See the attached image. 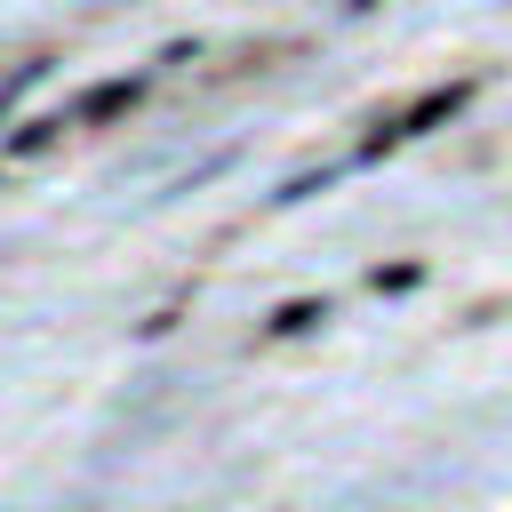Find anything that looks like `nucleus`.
I'll use <instances>...</instances> for the list:
<instances>
[{
	"label": "nucleus",
	"mask_w": 512,
	"mask_h": 512,
	"mask_svg": "<svg viewBox=\"0 0 512 512\" xmlns=\"http://www.w3.org/2000/svg\"><path fill=\"white\" fill-rule=\"evenodd\" d=\"M472 88H480V80H448V88H432L424 104H408L400 120H384V128L368 136V160H376V152H392V144H408V136H424L432 120H448V112H464V104H472Z\"/></svg>",
	"instance_id": "f257e3e1"
},
{
	"label": "nucleus",
	"mask_w": 512,
	"mask_h": 512,
	"mask_svg": "<svg viewBox=\"0 0 512 512\" xmlns=\"http://www.w3.org/2000/svg\"><path fill=\"white\" fill-rule=\"evenodd\" d=\"M56 128H64V120H24V136H16L8 152H40V144H56Z\"/></svg>",
	"instance_id": "7ed1b4c3"
},
{
	"label": "nucleus",
	"mask_w": 512,
	"mask_h": 512,
	"mask_svg": "<svg viewBox=\"0 0 512 512\" xmlns=\"http://www.w3.org/2000/svg\"><path fill=\"white\" fill-rule=\"evenodd\" d=\"M136 96H144V80H104V88L80 104V128H104V120H112V112H128Z\"/></svg>",
	"instance_id": "f03ea898"
},
{
	"label": "nucleus",
	"mask_w": 512,
	"mask_h": 512,
	"mask_svg": "<svg viewBox=\"0 0 512 512\" xmlns=\"http://www.w3.org/2000/svg\"><path fill=\"white\" fill-rule=\"evenodd\" d=\"M312 320H320V304H280V312H272L280 336H296V328H312Z\"/></svg>",
	"instance_id": "20e7f679"
}]
</instances>
